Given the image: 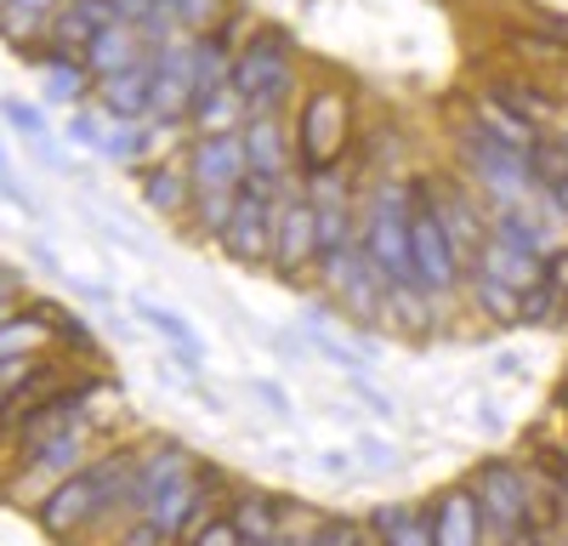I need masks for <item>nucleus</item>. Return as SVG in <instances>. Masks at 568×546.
I'll return each instance as SVG.
<instances>
[{
    "label": "nucleus",
    "mask_w": 568,
    "mask_h": 546,
    "mask_svg": "<svg viewBox=\"0 0 568 546\" xmlns=\"http://www.w3.org/2000/svg\"><path fill=\"white\" fill-rule=\"evenodd\" d=\"M296 171L342 165L353 149V98L342 85H307L296 103Z\"/></svg>",
    "instance_id": "obj_6"
},
{
    "label": "nucleus",
    "mask_w": 568,
    "mask_h": 546,
    "mask_svg": "<svg viewBox=\"0 0 568 546\" xmlns=\"http://www.w3.org/2000/svg\"><path fill=\"white\" fill-rule=\"evenodd\" d=\"M142 58H149V40L136 34V23H109L103 34H91V40L80 46V63L91 69V80L120 74V69H131V63H142Z\"/></svg>",
    "instance_id": "obj_21"
},
{
    "label": "nucleus",
    "mask_w": 568,
    "mask_h": 546,
    "mask_svg": "<svg viewBox=\"0 0 568 546\" xmlns=\"http://www.w3.org/2000/svg\"><path fill=\"white\" fill-rule=\"evenodd\" d=\"M69 364L74 358H52V353H34L29 358V371L7 387V398H0V455H7L12 449V438H18V427L34 416V410L45 404V398H52L74 371H69Z\"/></svg>",
    "instance_id": "obj_12"
},
{
    "label": "nucleus",
    "mask_w": 568,
    "mask_h": 546,
    "mask_svg": "<svg viewBox=\"0 0 568 546\" xmlns=\"http://www.w3.org/2000/svg\"><path fill=\"white\" fill-rule=\"evenodd\" d=\"M109 23H114L109 0H63V12L52 18V29H45L40 40L63 46V52H80V46H85L91 34H103Z\"/></svg>",
    "instance_id": "obj_25"
},
{
    "label": "nucleus",
    "mask_w": 568,
    "mask_h": 546,
    "mask_svg": "<svg viewBox=\"0 0 568 546\" xmlns=\"http://www.w3.org/2000/svg\"><path fill=\"white\" fill-rule=\"evenodd\" d=\"M353 387H358V398H364V404H369V410H375V416H393V398H382V393H375V387H369V382H364V376H358V382H353Z\"/></svg>",
    "instance_id": "obj_41"
},
{
    "label": "nucleus",
    "mask_w": 568,
    "mask_h": 546,
    "mask_svg": "<svg viewBox=\"0 0 568 546\" xmlns=\"http://www.w3.org/2000/svg\"><path fill=\"white\" fill-rule=\"evenodd\" d=\"M291 182H273V176H245L240 182V200H233V216L222 228V256L240 262V267H267L273 251V205Z\"/></svg>",
    "instance_id": "obj_8"
},
{
    "label": "nucleus",
    "mask_w": 568,
    "mask_h": 546,
    "mask_svg": "<svg viewBox=\"0 0 568 546\" xmlns=\"http://www.w3.org/2000/svg\"><path fill=\"white\" fill-rule=\"evenodd\" d=\"M194 109V34L154 46V109L149 120H187Z\"/></svg>",
    "instance_id": "obj_14"
},
{
    "label": "nucleus",
    "mask_w": 568,
    "mask_h": 546,
    "mask_svg": "<svg viewBox=\"0 0 568 546\" xmlns=\"http://www.w3.org/2000/svg\"><path fill=\"white\" fill-rule=\"evenodd\" d=\"M466 114L478 120V125H489V131L500 136V143H511V149H524V154H529V143H535V136H540V125H529L524 114H511V109H506L500 98H489L484 85H478V98L466 103Z\"/></svg>",
    "instance_id": "obj_29"
},
{
    "label": "nucleus",
    "mask_w": 568,
    "mask_h": 546,
    "mask_svg": "<svg viewBox=\"0 0 568 546\" xmlns=\"http://www.w3.org/2000/svg\"><path fill=\"white\" fill-rule=\"evenodd\" d=\"M409 176V262H415V285L433 291V296H455L466 285V273L449 251V234L438 222V205H433V171H404Z\"/></svg>",
    "instance_id": "obj_5"
},
{
    "label": "nucleus",
    "mask_w": 568,
    "mask_h": 546,
    "mask_svg": "<svg viewBox=\"0 0 568 546\" xmlns=\"http://www.w3.org/2000/svg\"><path fill=\"white\" fill-rule=\"evenodd\" d=\"M426 513H433V546H489L484 507H478V489H471V484L438 489V501Z\"/></svg>",
    "instance_id": "obj_17"
},
{
    "label": "nucleus",
    "mask_w": 568,
    "mask_h": 546,
    "mask_svg": "<svg viewBox=\"0 0 568 546\" xmlns=\"http://www.w3.org/2000/svg\"><path fill=\"white\" fill-rule=\"evenodd\" d=\"M114 546H171V540L160 535V524H154V518H125V524H120V535H114Z\"/></svg>",
    "instance_id": "obj_36"
},
{
    "label": "nucleus",
    "mask_w": 568,
    "mask_h": 546,
    "mask_svg": "<svg viewBox=\"0 0 568 546\" xmlns=\"http://www.w3.org/2000/svg\"><path fill=\"white\" fill-rule=\"evenodd\" d=\"M358 455H364L369 473H387L393 467V444L387 438H358Z\"/></svg>",
    "instance_id": "obj_38"
},
{
    "label": "nucleus",
    "mask_w": 568,
    "mask_h": 546,
    "mask_svg": "<svg viewBox=\"0 0 568 546\" xmlns=\"http://www.w3.org/2000/svg\"><path fill=\"white\" fill-rule=\"evenodd\" d=\"M471 302H478V313L484 318H495V325H506V331H517V302H524V291H511V285H500V280H489V273H466V285H460Z\"/></svg>",
    "instance_id": "obj_30"
},
{
    "label": "nucleus",
    "mask_w": 568,
    "mask_h": 546,
    "mask_svg": "<svg viewBox=\"0 0 568 546\" xmlns=\"http://www.w3.org/2000/svg\"><path fill=\"white\" fill-rule=\"evenodd\" d=\"M455 160H460V176L478 189L489 205H529L535 200V176H529V160L524 149L500 143V136L478 120H460L455 125Z\"/></svg>",
    "instance_id": "obj_4"
},
{
    "label": "nucleus",
    "mask_w": 568,
    "mask_h": 546,
    "mask_svg": "<svg viewBox=\"0 0 568 546\" xmlns=\"http://www.w3.org/2000/svg\"><path fill=\"white\" fill-rule=\"evenodd\" d=\"M233 200H240V189H194V200H187V211H182L187 240L216 245L222 228H227V216H233Z\"/></svg>",
    "instance_id": "obj_27"
},
{
    "label": "nucleus",
    "mask_w": 568,
    "mask_h": 546,
    "mask_svg": "<svg viewBox=\"0 0 568 546\" xmlns=\"http://www.w3.org/2000/svg\"><path fill=\"white\" fill-rule=\"evenodd\" d=\"M484 91H489V98H500L511 114H524L529 125H540V131H557L562 125V103L551 98V91L529 69H495V74H484Z\"/></svg>",
    "instance_id": "obj_16"
},
{
    "label": "nucleus",
    "mask_w": 568,
    "mask_h": 546,
    "mask_svg": "<svg viewBox=\"0 0 568 546\" xmlns=\"http://www.w3.org/2000/svg\"><path fill=\"white\" fill-rule=\"evenodd\" d=\"M58 12H63V0H7V7H0V40L18 52V46H29L52 29Z\"/></svg>",
    "instance_id": "obj_28"
},
{
    "label": "nucleus",
    "mask_w": 568,
    "mask_h": 546,
    "mask_svg": "<svg viewBox=\"0 0 568 546\" xmlns=\"http://www.w3.org/2000/svg\"><path fill=\"white\" fill-rule=\"evenodd\" d=\"M433 205H438V222L449 234V251L466 273L471 262H478L484 240H489V200L471 189L460 171H433Z\"/></svg>",
    "instance_id": "obj_9"
},
{
    "label": "nucleus",
    "mask_w": 568,
    "mask_h": 546,
    "mask_svg": "<svg viewBox=\"0 0 568 546\" xmlns=\"http://www.w3.org/2000/svg\"><path fill=\"white\" fill-rule=\"evenodd\" d=\"M471 489H478L489 546H524V540H529V501H535L529 462H511V455H489V462L471 473Z\"/></svg>",
    "instance_id": "obj_7"
},
{
    "label": "nucleus",
    "mask_w": 568,
    "mask_h": 546,
    "mask_svg": "<svg viewBox=\"0 0 568 546\" xmlns=\"http://www.w3.org/2000/svg\"><path fill=\"white\" fill-rule=\"evenodd\" d=\"M0 120H7L23 143H34V136H52V125H45V109H40V103H23V98H0Z\"/></svg>",
    "instance_id": "obj_33"
},
{
    "label": "nucleus",
    "mask_w": 568,
    "mask_h": 546,
    "mask_svg": "<svg viewBox=\"0 0 568 546\" xmlns=\"http://www.w3.org/2000/svg\"><path fill=\"white\" fill-rule=\"evenodd\" d=\"M0 302H23V280L12 267H0Z\"/></svg>",
    "instance_id": "obj_42"
},
{
    "label": "nucleus",
    "mask_w": 568,
    "mask_h": 546,
    "mask_svg": "<svg viewBox=\"0 0 568 546\" xmlns=\"http://www.w3.org/2000/svg\"><path fill=\"white\" fill-rule=\"evenodd\" d=\"M358 546H382V535L369 529V518H364V529H358Z\"/></svg>",
    "instance_id": "obj_44"
},
{
    "label": "nucleus",
    "mask_w": 568,
    "mask_h": 546,
    "mask_svg": "<svg viewBox=\"0 0 568 546\" xmlns=\"http://www.w3.org/2000/svg\"><path fill=\"white\" fill-rule=\"evenodd\" d=\"M0 200H12L18 211H29V216H34V200H29V194L18 189V182H12V165H7V149H0Z\"/></svg>",
    "instance_id": "obj_39"
},
{
    "label": "nucleus",
    "mask_w": 568,
    "mask_h": 546,
    "mask_svg": "<svg viewBox=\"0 0 568 546\" xmlns=\"http://www.w3.org/2000/svg\"><path fill=\"white\" fill-rule=\"evenodd\" d=\"M245 176H273V182H291L296 176V136L284 125V114H251L245 120Z\"/></svg>",
    "instance_id": "obj_15"
},
{
    "label": "nucleus",
    "mask_w": 568,
    "mask_h": 546,
    "mask_svg": "<svg viewBox=\"0 0 568 546\" xmlns=\"http://www.w3.org/2000/svg\"><path fill=\"white\" fill-rule=\"evenodd\" d=\"M131 307H136L142 325H149V331L171 347V364H176V371H182V376H200V364H205V342H200V331L187 325L176 307H165V302H154V296H136Z\"/></svg>",
    "instance_id": "obj_19"
},
{
    "label": "nucleus",
    "mask_w": 568,
    "mask_h": 546,
    "mask_svg": "<svg viewBox=\"0 0 568 546\" xmlns=\"http://www.w3.org/2000/svg\"><path fill=\"white\" fill-rule=\"evenodd\" d=\"M233 7V0H171V12H176V23H182V34H205L222 12Z\"/></svg>",
    "instance_id": "obj_34"
},
{
    "label": "nucleus",
    "mask_w": 568,
    "mask_h": 546,
    "mask_svg": "<svg viewBox=\"0 0 568 546\" xmlns=\"http://www.w3.org/2000/svg\"><path fill=\"white\" fill-rule=\"evenodd\" d=\"M40 307H45V325H52V342H63L74 358L98 353V336H91V325H85L74 307H58V302H40Z\"/></svg>",
    "instance_id": "obj_32"
},
{
    "label": "nucleus",
    "mask_w": 568,
    "mask_h": 546,
    "mask_svg": "<svg viewBox=\"0 0 568 546\" xmlns=\"http://www.w3.org/2000/svg\"><path fill=\"white\" fill-rule=\"evenodd\" d=\"M200 455L187 449L182 438H160V433H149L142 438V455H136V467H131V478H125V495H120V507H114V518L125 524V518H142L154 507V501L194 467Z\"/></svg>",
    "instance_id": "obj_10"
},
{
    "label": "nucleus",
    "mask_w": 568,
    "mask_h": 546,
    "mask_svg": "<svg viewBox=\"0 0 568 546\" xmlns=\"http://www.w3.org/2000/svg\"><path fill=\"white\" fill-rule=\"evenodd\" d=\"M562 416H568V387H562Z\"/></svg>",
    "instance_id": "obj_45"
},
{
    "label": "nucleus",
    "mask_w": 568,
    "mask_h": 546,
    "mask_svg": "<svg viewBox=\"0 0 568 546\" xmlns=\"http://www.w3.org/2000/svg\"><path fill=\"white\" fill-rule=\"evenodd\" d=\"M187 200H194V176H187V154H182V149L142 165V205H149V211L182 222Z\"/></svg>",
    "instance_id": "obj_20"
},
{
    "label": "nucleus",
    "mask_w": 568,
    "mask_h": 546,
    "mask_svg": "<svg viewBox=\"0 0 568 546\" xmlns=\"http://www.w3.org/2000/svg\"><path fill=\"white\" fill-rule=\"evenodd\" d=\"M313 222H318V211H313V200L302 189V171H296L291 189H284L278 205H273V251H267V267L284 285H296L313 267Z\"/></svg>",
    "instance_id": "obj_11"
},
{
    "label": "nucleus",
    "mask_w": 568,
    "mask_h": 546,
    "mask_svg": "<svg viewBox=\"0 0 568 546\" xmlns=\"http://www.w3.org/2000/svg\"><path fill=\"white\" fill-rule=\"evenodd\" d=\"M182 546H245V535H240V524H233L227 513H216L200 535H187Z\"/></svg>",
    "instance_id": "obj_35"
},
{
    "label": "nucleus",
    "mask_w": 568,
    "mask_h": 546,
    "mask_svg": "<svg viewBox=\"0 0 568 546\" xmlns=\"http://www.w3.org/2000/svg\"><path fill=\"white\" fill-rule=\"evenodd\" d=\"M358 245L387 285H415L409 262V176H375L358 200Z\"/></svg>",
    "instance_id": "obj_2"
},
{
    "label": "nucleus",
    "mask_w": 568,
    "mask_h": 546,
    "mask_svg": "<svg viewBox=\"0 0 568 546\" xmlns=\"http://www.w3.org/2000/svg\"><path fill=\"white\" fill-rule=\"evenodd\" d=\"M251 398H262V404L273 410V416H291V410H296V404H291V393H284L278 382H267V376H256V382H251Z\"/></svg>",
    "instance_id": "obj_37"
},
{
    "label": "nucleus",
    "mask_w": 568,
    "mask_h": 546,
    "mask_svg": "<svg viewBox=\"0 0 568 546\" xmlns=\"http://www.w3.org/2000/svg\"><path fill=\"white\" fill-rule=\"evenodd\" d=\"M0 7H7V0H0Z\"/></svg>",
    "instance_id": "obj_46"
},
{
    "label": "nucleus",
    "mask_w": 568,
    "mask_h": 546,
    "mask_svg": "<svg viewBox=\"0 0 568 546\" xmlns=\"http://www.w3.org/2000/svg\"><path fill=\"white\" fill-rule=\"evenodd\" d=\"M369 529L382 535V546H433V513L420 501H382L369 513Z\"/></svg>",
    "instance_id": "obj_24"
},
{
    "label": "nucleus",
    "mask_w": 568,
    "mask_h": 546,
    "mask_svg": "<svg viewBox=\"0 0 568 546\" xmlns=\"http://www.w3.org/2000/svg\"><path fill=\"white\" fill-rule=\"evenodd\" d=\"M318 467H324L329 478H336V473H347L353 462H347V449H324V462H318Z\"/></svg>",
    "instance_id": "obj_43"
},
{
    "label": "nucleus",
    "mask_w": 568,
    "mask_h": 546,
    "mask_svg": "<svg viewBox=\"0 0 568 546\" xmlns=\"http://www.w3.org/2000/svg\"><path fill=\"white\" fill-rule=\"evenodd\" d=\"M154 0H109V12H114V23H136L142 12H149Z\"/></svg>",
    "instance_id": "obj_40"
},
{
    "label": "nucleus",
    "mask_w": 568,
    "mask_h": 546,
    "mask_svg": "<svg viewBox=\"0 0 568 546\" xmlns=\"http://www.w3.org/2000/svg\"><path fill=\"white\" fill-rule=\"evenodd\" d=\"M387 325L409 336H433L444 325V296L420 291V285H387Z\"/></svg>",
    "instance_id": "obj_26"
},
{
    "label": "nucleus",
    "mask_w": 568,
    "mask_h": 546,
    "mask_svg": "<svg viewBox=\"0 0 568 546\" xmlns=\"http://www.w3.org/2000/svg\"><path fill=\"white\" fill-rule=\"evenodd\" d=\"M245 120H251V109H245V98H240V91H233V80L216 91V98H205L194 114H187L194 136H200V131H245Z\"/></svg>",
    "instance_id": "obj_31"
},
{
    "label": "nucleus",
    "mask_w": 568,
    "mask_h": 546,
    "mask_svg": "<svg viewBox=\"0 0 568 546\" xmlns=\"http://www.w3.org/2000/svg\"><path fill=\"white\" fill-rule=\"evenodd\" d=\"M91 103L109 120H149V109H154V52L131 69H120V74H103L98 91H91Z\"/></svg>",
    "instance_id": "obj_18"
},
{
    "label": "nucleus",
    "mask_w": 568,
    "mask_h": 546,
    "mask_svg": "<svg viewBox=\"0 0 568 546\" xmlns=\"http://www.w3.org/2000/svg\"><path fill=\"white\" fill-rule=\"evenodd\" d=\"M187 176L194 189H240L251 160H245V131H200L187 136Z\"/></svg>",
    "instance_id": "obj_13"
},
{
    "label": "nucleus",
    "mask_w": 568,
    "mask_h": 546,
    "mask_svg": "<svg viewBox=\"0 0 568 546\" xmlns=\"http://www.w3.org/2000/svg\"><path fill=\"white\" fill-rule=\"evenodd\" d=\"M227 518L240 524L245 540H267L273 529L291 524V501H278V495H267V489H256V484H233V495H227Z\"/></svg>",
    "instance_id": "obj_22"
},
{
    "label": "nucleus",
    "mask_w": 568,
    "mask_h": 546,
    "mask_svg": "<svg viewBox=\"0 0 568 546\" xmlns=\"http://www.w3.org/2000/svg\"><path fill=\"white\" fill-rule=\"evenodd\" d=\"M233 91L251 114H284L296 103V34L284 23H256L233 58Z\"/></svg>",
    "instance_id": "obj_3"
},
{
    "label": "nucleus",
    "mask_w": 568,
    "mask_h": 546,
    "mask_svg": "<svg viewBox=\"0 0 568 546\" xmlns=\"http://www.w3.org/2000/svg\"><path fill=\"white\" fill-rule=\"evenodd\" d=\"M136 455H142V438H120V444H103L91 462H80L69 478H58L52 489H45V501H34V524L45 535H80L91 524H103L114 518L120 507V495H125V478L136 467Z\"/></svg>",
    "instance_id": "obj_1"
},
{
    "label": "nucleus",
    "mask_w": 568,
    "mask_h": 546,
    "mask_svg": "<svg viewBox=\"0 0 568 546\" xmlns=\"http://www.w3.org/2000/svg\"><path fill=\"white\" fill-rule=\"evenodd\" d=\"M466 273H489V280H500V285H511V291H524V285H535L540 273H546V262H540V256H529L524 245L500 240L495 228H489V240H484L478 262H471Z\"/></svg>",
    "instance_id": "obj_23"
}]
</instances>
